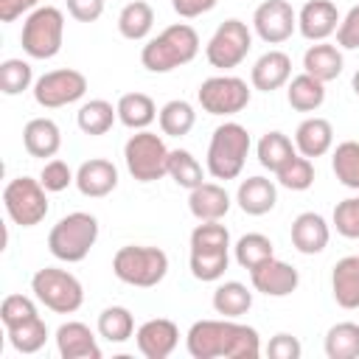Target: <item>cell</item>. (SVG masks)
I'll use <instances>...</instances> for the list:
<instances>
[{
	"mask_svg": "<svg viewBox=\"0 0 359 359\" xmlns=\"http://www.w3.org/2000/svg\"><path fill=\"white\" fill-rule=\"evenodd\" d=\"M185 348L194 359H258L261 337L252 325L222 320H196L185 334Z\"/></svg>",
	"mask_w": 359,
	"mask_h": 359,
	"instance_id": "1",
	"label": "cell"
},
{
	"mask_svg": "<svg viewBox=\"0 0 359 359\" xmlns=\"http://www.w3.org/2000/svg\"><path fill=\"white\" fill-rule=\"evenodd\" d=\"M199 53V34L188 22H174L149 39L140 50V62L149 73H171Z\"/></svg>",
	"mask_w": 359,
	"mask_h": 359,
	"instance_id": "2",
	"label": "cell"
},
{
	"mask_svg": "<svg viewBox=\"0 0 359 359\" xmlns=\"http://www.w3.org/2000/svg\"><path fill=\"white\" fill-rule=\"evenodd\" d=\"M98 241V219L93 213L76 210L62 216L48 233V250L65 264H79L90 255Z\"/></svg>",
	"mask_w": 359,
	"mask_h": 359,
	"instance_id": "3",
	"label": "cell"
},
{
	"mask_svg": "<svg viewBox=\"0 0 359 359\" xmlns=\"http://www.w3.org/2000/svg\"><path fill=\"white\" fill-rule=\"evenodd\" d=\"M250 132L236 123V121H224L222 126L213 129L210 143H208V171L213 180H236L247 163L250 154Z\"/></svg>",
	"mask_w": 359,
	"mask_h": 359,
	"instance_id": "4",
	"label": "cell"
},
{
	"mask_svg": "<svg viewBox=\"0 0 359 359\" xmlns=\"http://www.w3.org/2000/svg\"><path fill=\"white\" fill-rule=\"evenodd\" d=\"M112 272L118 280L137 286V289H151L168 275V255L160 247H146V244H126L115 252L112 258Z\"/></svg>",
	"mask_w": 359,
	"mask_h": 359,
	"instance_id": "5",
	"label": "cell"
},
{
	"mask_svg": "<svg viewBox=\"0 0 359 359\" xmlns=\"http://www.w3.org/2000/svg\"><path fill=\"white\" fill-rule=\"evenodd\" d=\"M31 292H34V297L45 309H50L56 314H73L84 303L81 280L73 272L59 269V266H42V269H36L34 278H31Z\"/></svg>",
	"mask_w": 359,
	"mask_h": 359,
	"instance_id": "6",
	"label": "cell"
},
{
	"mask_svg": "<svg viewBox=\"0 0 359 359\" xmlns=\"http://www.w3.org/2000/svg\"><path fill=\"white\" fill-rule=\"evenodd\" d=\"M20 42L31 59H53L65 42V14L56 6L34 8L22 22Z\"/></svg>",
	"mask_w": 359,
	"mask_h": 359,
	"instance_id": "7",
	"label": "cell"
},
{
	"mask_svg": "<svg viewBox=\"0 0 359 359\" xmlns=\"http://www.w3.org/2000/svg\"><path fill=\"white\" fill-rule=\"evenodd\" d=\"M168 154H171V149H165L163 137L154 135V132H149V129L135 132L126 140V146H123L126 168H129V174L137 182L163 180L168 174Z\"/></svg>",
	"mask_w": 359,
	"mask_h": 359,
	"instance_id": "8",
	"label": "cell"
},
{
	"mask_svg": "<svg viewBox=\"0 0 359 359\" xmlns=\"http://www.w3.org/2000/svg\"><path fill=\"white\" fill-rule=\"evenodd\" d=\"M3 205L14 224L34 227L48 216V188L34 177H17L3 188Z\"/></svg>",
	"mask_w": 359,
	"mask_h": 359,
	"instance_id": "9",
	"label": "cell"
},
{
	"mask_svg": "<svg viewBox=\"0 0 359 359\" xmlns=\"http://www.w3.org/2000/svg\"><path fill=\"white\" fill-rule=\"evenodd\" d=\"M250 48H252V34L247 22L230 17L213 31L210 42L205 45V59L216 70H233L247 59Z\"/></svg>",
	"mask_w": 359,
	"mask_h": 359,
	"instance_id": "10",
	"label": "cell"
},
{
	"mask_svg": "<svg viewBox=\"0 0 359 359\" xmlns=\"http://www.w3.org/2000/svg\"><path fill=\"white\" fill-rule=\"evenodd\" d=\"M196 101L208 115H236L250 104V87L238 76H210L199 84Z\"/></svg>",
	"mask_w": 359,
	"mask_h": 359,
	"instance_id": "11",
	"label": "cell"
},
{
	"mask_svg": "<svg viewBox=\"0 0 359 359\" xmlns=\"http://www.w3.org/2000/svg\"><path fill=\"white\" fill-rule=\"evenodd\" d=\"M87 93V76L73 67H59L50 73H42L34 81V101L45 109H59L67 104H76Z\"/></svg>",
	"mask_w": 359,
	"mask_h": 359,
	"instance_id": "12",
	"label": "cell"
},
{
	"mask_svg": "<svg viewBox=\"0 0 359 359\" xmlns=\"http://www.w3.org/2000/svg\"><path fill=\"white\" fill-rule=\"evenodd\" d=\"M252 28L266 45H280L294 34L297 14L286 0H264L252 14Z\"/></svg>",
	"mask_w": 359,
	"mask_h": 359,
	"instance_id": "13",
	"label": "cell"
},
{
	"mask_svg": "<svg viewBox=\"0 0 359 359\" xmlns=\"http://www.w3.org/2000/svg\"><path fill=\"white\" fill-rule=\"evenodd\" d=\"M250 280H252V289L266 297H286L300 286V272L292 264L272 255L255 269H250Z\"/></svg>",
	"mask_w": 359,
	"mask_h": 359,
	"instance_id": "14",
	"label": "cell"
},
{
	"mask_svg": "<svg viewBox=\"0 0 359 359\" xmlns=\"http://www.w3.org/2000/svg\"><path fill=\"white\" fill-rule=\"evenodd\" d=\"M135 342L146 359H168L174 348L180 345V328L174 320L154 317V320H146L135 331Z\"/></svg>",
	"mask_w": 359,
	"mask_h": 359,
	"instance_id": "15",
	"label": "cell"
},
{
	"mask_svg": "<svg viewBox=\"0 0 359 359\" xmlns=\"http://www.w3.org/2000/svg\"><path fill=\"white\" fill-rule=\"evenodd\" d=\"M339 11L331 0H309L297 14V31L309 42H325L339 28Z\"/></svg>",
	"mask_w": 359,
	"mask_h": 359,
	"instance_id": "16",
	"label": "cell"
},
{
	"mask_svg": "<svg viewBox=\"0 0 359 359\" xmlns=\"http://www.w3.org/2000/svg\"><path fill=\"white\" fill-rule=\"evenodd\" d=\"M56 351L62 359H101V348L90 325L70 320L56 328Z\"/></svg>",
	"mask_w": 359,
	"mask_h": 359,
	"instance_id": "17",
	"label": "cell"
},
{
	"mask_svg": "<svg viewBox=\"0 0 359 359\" xmlns=\"http://www.w3.org/2000/svg\"><path fill=\"white\" fill-rule=\"evenodd\" d=\"M76 188L90 199H101L118 188V168L104 157L84 160L76 171Z\"/></svg>",
	"mask_w": 359,
	"mask_h": 359,
	"instance_id": "18",
	"label": "cell"
},
{
	"mask_svg": "<svg viewBox=\"0 0 359 359\" xmlns=\"http://www.w3.org/2000/svg\"><path fill=\"white\" fill-rule=\"evenodd\" d=\"M328 238H331V227L320 213L306 210V213L294 216V222H292V247L297 252L317 255L328 247Z\"/></svg>",
	"mask_w": 359,
	"mask_h": 359,
	"instance_id": "19",
	"label": "cell"
},
{
	"mask_svg": "<svg viewBox=\"0 0 359 359\" xmlns=\"http://www.w3.org/2000/svg\"><path fill=\"white\" fill-rule=\"evenodd\" d=\"M289 79H292V59L283 50H266L264 56L255 59L250 70V81L261 93L280 90L283 84H289Z\"/></svg>",
	"mask_w": 359,
	"mask_h": 359,
	"instance_id": "20",
	"label": "cell"
},
{
	"mask_svg": "<svg viewBox=\"0 0 359 359\" xmlns=\"http://www.w3.org/2000/svg\"><path fill=\"white\" fill-rule=\"evenodd\" d=\"M331 146H334V126L325 118L311 115V118L300 121V126L294 129V149H297V154H303L309 160L328 154Z\"/></svg>",
	"mask_w": 359,
	"mask_h": 359,
	"instance_id": "21",
	"label": "cell"
},
{
	"mask_svg": "<svg viewBox=\"0 0 359 359\" xmlns=\"http://www.w3.org/2000/svg\"><path fill=\"white\" fill-rule=\"evenodd\" d=\"M188 210L199 222H219L230 210V194L219 182H202L188 196Z\"/></svg>",
	"mask_w": 359,
	"mask_h": 359,
	"instance_id": "22",
	"label": "cell"
},
{
	"mask_svg": "<svg viewBox=\"0 0 359 359\" xmlns=\"http://www.w3.org/2000/svg\"><path fill=\"white\" fill-rule=\"evenodd\" d=\"M22 146L31 157H56V151L62 149V132L56 126V121L50 118H31L22 129Z\"/></svg>",
	"mask_w": 359,
	"mask_h": 359,
	"instance_id": "23",
	"label": "cell"
},
{
	"mask_svg": "<svg viewBox=\"0 0 359 359\" xmlns=\"http://www.w3.org/2000/svg\"><path fill=\"white\" fill-rule=\"evenodd\" d=\"M236 202L247 216H264L278 202V188L266 177H247L236 191Z\"/></svg>",
	"mask_w": 359,
	"mask_h": 359,
	"instance_id": "24",
	"label": "cell"
},
{
	"mask_svg": "<svg viewBox=\"0 0 359 359\" xmlns=\"http://www.w3.org/2000/svg\"><path fill=\"white\" fill-rule=\"evenodd\" d=\"M342 50L337 45H328V42H314L306 53H303V73L320 79L323 84L334 81L339 73H342Z\"/></svg>",
	"mask_w": 359,
	"mask_h": 359,
	"instance_id": "25",
	"label": "cell"
},
{
	"mask_svg": "<svg viewBox=\"0 0 359 359\" xmlns=\"http://www.w3.org/2000/svg\"><path fill=\"white\" fill-rule=\"evenodd\" d=\"M331 292L342 309H359V255H348L334 264Z\"/></svg>",
	"mask_w": 359,
	"mask_h": 359,
	"instance_id": "26",
	"label": "cell"
},
{
	"mask_svg": "<svg viewBox=\"0 0 359 359\" xmlns=\"http://www.w3.org/2000/svg\"><path fill=\"white\" fill-rule=\"evenodd\" d=\"M115 109H118V121H121L126 129H135V132L146 129V126L154 123V118H157V104H154L151 95H146V93H123V95L118 98Z\"/></svg>",
	"mask_w": 359,
	"mask_h": 359,
	"instance_id": "27",
	"label": "cell"
},
{
	"mask_svg": "<svg viewBox=\"0 0 359 359\" xmlns=\"http://www.w3.org/2000/svg\"><path fill=\"white\" fill-rule=\"evenodd\" d=\"M286 101L292 109L297 112H314L323 107L325 101V84L309 73H300L294 79H289V87H286Z\"/></svg>",
	"mask_w": 359,
	"mask_h": 359,
	"instance_id": "28",
	"label": "cell"
},
{
	"mask_svg": "<svg viewBox=\"0 0 359 359\" xmlns=\"http://www.w3.org/2000/svg\"><path fill=\"white\" fill-rule=\"evenodd\" d=\"M151 25H154V8H151L146 0H132V3H126V6L121 8V14H118V31H121V36L129 39V42L146 39L149 31H151Z\"/></svg>",
	"mask_w": 359,
	"mask_h": 359,
	"instance_id": "29",
	"label": "cell"
},
{
	"mask_svg": "<svg viewBox=\"0 0 359 359\" xmlns=\"http://www.w3.org/2000/svg\"><path fill=\"white\" fill-rule=\"evenodd\" d=\"M115 118H118V109H115L109 101H104V98H90V101L81 104L79 112H76L79 129H81L84 135H90V137L107 135V132L112 129Z\"/></svg>",
	"mask_w": 359,
	"mask_h": 359,
	"instance_id": "30",
	"label": "cell"
},
{
	"mask_svg": "<svg viewBox=\"0 0 359 359\" xmlns=\"http://www.w3.org/2000/svg\"><path fill=\"white\" fill-rule=\"evenodd\" d=\"M213 309L222 317L238 320L241 314H247L252 309V292L238 280H224L213 292Z\"/></svg>",
	"mask_w": 359,
	"mask_h": 359,
	"instance_id": "31",
	"label": "cell"
},
{
	"mask_svg": "<svg viewBox=\"0 0 359 359\" xmlns=\"http://www.w3.org/2000/svg\"><path fill=\"white\" fill-rule=\"evenodd\" d=\"M157 121H160L163 135H168V137H185L194 129V123H196V112H194V107L188 101L174 98V101H168V104L160 107Z\"/></svg>",
	"mask_w": 359,
	"mask_h": 359,
	"instance_id": "32",
	"label": "cell"
},
{
	"mask_svg": "<svg viewBox=\"0 0 359 359\" xmlns=\"http://www.w3.org/2000/svg\"><path fill=\"white\" fill-rule=\"evenodd\" d=\"M255 151H258V163H261L266 171H272V174H275L289 157L297 154L294 143H292L283 132H266V135H261Z\"/></svg>",
	"mask_w": 359,
	"mask_h": 359,
	"instance_id": "33",
	"label": "cell"
},
{
	"mask_svg": "<svg viewBox=\"0 0 359 359\" xmlns=\"http://www.w3.org/2000/svg\"><path fill=\"white\" fill-rule=\"evenodd\" d=\"M135 334V317L126 306H107L98 314V337L107 342H126Z\"/></svg>",
	"mask_w": 359,
	"mask_h": 359,
	"instance_id": "34",
	"label": "cell"
},
{
	"mask_svg": "<svg viewBox=\"0 0 359 359\" xmlns=\"http://www.w3.org/2000/svg\"><path fill=\"white\" fill-rule=\"evenodd\" d=\"M325 356L328 359H356L359 356V325L337 323L325 334Z\"/></svg>",
	"mask_w": 359,
	"mask_h": 359,
	"instance_id": "35",
	"label": "cell"
},
{
	"mask_svg": "<svg viewBox=\"0 0 359 359\" xmlns=\"http://www.w3.org/2000/svg\"><path fill=\"white\" fill-rule=\"evenodd\" d=\"M168 177L180 188H188V191H194L196 185L205 182V171H202L199 160L188 149H171V154H168Z\"/></svg>",
	"mask_w": 359,
	"mask_h": 359,
	"instance_id": "36",
	"label": "cell"
},
{
	"mask_svg": "<svg viewBox=\"0 0 359 359\" xmlns=\"http://www.w3.org/2000/svg\"><path fill=\"white\" fill-rule=\"evenodd\" d=\"M275 255V247H272V238L264 236V233H247L236 241V264L241 269H255L258 264H264L266 258Z\"/></svg>",
	"mask_w": 359,
	"mask_h": 359,
	"instance_id": "37",
	"label": "cell"
},
{
	"mask_svg": "<svg viewBox=\"0 0 359 359\" xmlns=\"http://www.w3.org/2000/svg\"><path fill=\"white\" fill-rule=\"evenodd\" d=\"M6 334H8V342H11V348L17 353H36L48 339V325L36 314V317L14 325V328H6Z\"/></svg>",
	"mask_w": 359,
	"mask_h": 359,
	"instance_id": "38",
	"label": "cell"
},
{
	"mask_svg": "<svg viewBox=\"0 0 359 359\" xmlns=\"http://www.w3.org/2000/svg\"><path fill=\"white\" fill-rule=\"evenodd\" d=\"M331 168L345 188L359 191V143L342 140L331 154Z\"/></svg>",
	"mask_w": 359,
	"mask_h": 359,
	"instance_id": "39",
	"label": "cell"
},
{
	"mask_svg": "<svg viewBox=\"0 0 359 359\" xmlns=\"http://www.w3.org/2000/svg\"><path fill=\"white\" fill-rule=\"evenodd\" d=\"M191 275L196 280H219L230 264V255L227 250H191Z\"/></svg>",
	"mask_w": 359,
	"mask_h": 359,
	"instance_id": "40",
	"label": "cell"
},
{
	"mask_svg": "<svg viewBox=\"0 0 359 359\" xmlns=\"http://www.w3.org/2000/svg\"><path fill=\"white\" fill-rule=\"evenodd\" d=\"M275 177H278V182H280L283 188H289V191H309V188L314 185V165H311L309 157L294 154V157H289V160L275 171Z\"/></svg>",
	"mask_w": 359,
	"mask_h": 359,
	"instance_id": "41",
	"label": "cell"
},
{
	"mask_svg": "<svg viewBox=\"0 0 359 359\" xmlns=\"http://www.w3.org/2000/svg\"><path fill=\"white\" fill-rule=\"evenodd\" d=\"M34 84V70L25 59H6L0 62V93L20 95Z\"/></svg>",
	"mask_w": 359,
	"mask_h": 359,
	"instance_id": "42",
	"label": "cell"
},
{
	"mask_svg": "<svg viewBox=\"0 0 359 359\" xmlns=\"http://www.w3.org/2000/svg\"><path fill=\"white\" fill-rule=\"evenodd\" d=\"M191 250H230V233L219 222H199L191 230Z\"/></svg>",
	"mask_w": 359,
	"mask_h": 359,
	"instance_id": "43",
	"label": "cell"
},
{
	"mask_svg": "<svg viewBox=\"0 0 359 359\" xmlns=\"http://www.w3.org/2000/svg\"><path fill=\"white\" fill-rule=\"evenodd\" d=\"M36 314H39L36 303L25 294H6L3 303H0V320H3L6 328H14V325H20V323H25Z\"/></svg>",
	"mask_w": 359,
	"mask_h": 359,
	"instance_id": "44",
	"label": "cell"
},
{
	"mask_svg": "<svg viewBox=\"0 0 359 359\" xmlns=\"http://www.w3.org/2000/svg\"><path fill=\"white\" fill-rule=\"evenodd\" d=\"M334 227L345 238H359V196H348L334 208Z\"/></svg>",
	"mask_w": 359,
	"mask_h": 359,
	"instance_id": "45",
	"label": "cell"
},
{
	"mask_svg": "<svg viewBox=\"0 0 359 359\" xmlns=\"http://www.w3.org/2000/svg\"><path fill=\"white\" fill-rule=\"evenodd\" d=\"M39 182L48 188V194H59V191H65L70 182H76V174L70 171V165H67L65 160L50 157V160L42 165V171H39Z\"/></svg>",
	"mask_w": 359,
	"mask_h": 359,
	"instance_id": "46",
	"label": "cell"
},
{
	"mask_svg": "<svg viewBox=\"0 0 359 359\" xmlns=\"http://www.w3.org/2000/svg\"><path fill=\"white\" fill-rule=\"evenodd\" d=\"M337 45L345 48V50H359V3L339 20Z\"/></svg>",
	"mask_w": 359,
	"mask_h": 359,
	"instance_id": "47",
	"label": "cell"
},
{
	"mask_svg": "<svg viewBox=\"0 0 359 359\" xmlns=\"http://www.w3.org/2000/svg\"><path fill=\"white\" fill-rule=\"evenodd\" d=\"M300 353H303V345L292 334H275L269 339V345H266V356L269 359H300Z\"/></svg>",
	"mask_w": 359,
	"mask_h": 359,
	"instance_id": "48",
	"label": "cell"
},
{
	"mask_svg": "<svg viewBox=\"0 0 359 359\" xmlns=\"http://www.w3.org/2000/svg\"><path fill=\"white\" fill-rule=\"evenodd\" d=\"M67 14L79 22H95L104 14V0H65Z\"/></svg>",
	"mask_w": 359,
	"mask_h": 359,
	"instance_id": "49",
	"label": "cell"
},
{
	"mask_svg": "<svg viewBox=\"0 0 359 359\" xmlns=\"http://www.w3.org/2000/svg\"><path fill=\"white\" fill-rule=\"evenodd\" d=\"M219 0H171V8L182 17V20H194V17H202L208 14L210 8H216Z\"/></svg>",
	"mask_w": 359,
	"mask_h": 359,
	"instance_id": "50",
	"label": "cell"
},
{
	"mask_svg": "<svg viewBox=\"0 0 359 359\" xmlns=\"http://www.w3.org/2000/svg\"><path fill=\"white\" fill-rule=\"evenodd\" d=\"M34 8H39V0H0V22H14Z\"/></svg>",
	"mask_w": 359,
	"mask_h": 359,
	"instance_id": "51",
	"label": "cell"
},
{
	"mask_svg": "<svg viewBox=\"0 0 359 359\" xmlns=\"http://www.w3.org/2000/svg\"><path fill=\"white\" fill-rule=\"evenodd\" d=\"M351 87H353V93H356V95H359V70H356V73H353V79H351Z\"/></svg>",
	"mask_w": 359,
	"mask_h": 359,
	"instance_id": "52",
	"label": "cell"
}]
</instances>
